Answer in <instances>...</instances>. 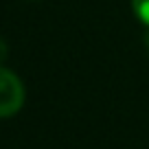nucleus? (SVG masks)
<instances>
[{"label": "nucleus", "mask_w": 149, "mask_h": 149, "mask_svg": "<svg viewBox=\"0 0 149 149\" xmlns=\"http://www.w3.org/2000/svg\"><path fill=\"white\" fill-rule=\"evenodd\" d=\"M24 103V86L11 70L0 68V118L13 116Z\"/></svg>", "instance_id": "nucleus-1"}, {"label": "nucleus", "mask_w": 149, "mask_h": 149, "mask_svg": "<svg viewBox=\"0 0 149 149\" xmlns=\"http://www.w3.org/2000/svg\"><path fill=\"white\" fill-rule=\"evenodd\" d=\"M132 7H134L136 18L149 26V0H132Z\"/></svg>", "instance_id": "nucleus-2"}, {"label": "nucleus", "mask_w": 149, "mask_h": 149, "mask_svg": "<svg viewBox=\"0 0 149 149\" xmlns=\"http://www.w3.org/2000/svg\"><path fill=\"white\" fill-rule=\"evenodd\" d=\"M5 55H7V44L2 42V40H0V59H2Z\"/></svg>", "instance_id": "nucleus-3"}]
</instances>
